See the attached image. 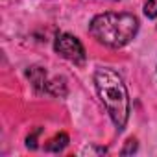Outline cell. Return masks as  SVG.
<instances>
[{
    "mask_svg": "<svg viewBox=\"0 0 157 157\" xmlns=\"http://www.w3.org/2000/svg\"><path fill=\"white\" fill-rule=\"evenodd\" d=\"M89 32L102 44L109 48H122L137 35L139 21L131 13H102L91 21Z\"/></svg>",
    "mask_w": 157,
    "mask_h": 157,
    "instance_id": "2",
    "label": "cell"
},
{
    "mask_svg": "<svg viewBox=\"0 0 157 157\" xmlns=\"http://www.w3.org/2000/svg\"><path fill=\"white\" fill-rule=\"evenodd\" d=\"M94 85L111 120L118 129H124L129 118V96L122 76L113 68L100 67L94 72Z\"/></svg>",
    "mask_w": 157,
    "mask_h": 157,
    "instance_id": "1",
    "label": "cell"
},
{
    "mask_svg": "<svg viewBox=\"0 0 157 157\" xmlns=\"http://www.w3.org/2000/svg\"><path fill=\"white\" fill-rule=\"evenodd\" d=\"M41 133V128H37L32 135H28V139H26V146L28 148H32V150H35L37 148V135Z\"/></svg>",
    "mask_w": 157,
    "mask_h": 157,
    "instance_id": "7",
    "label": "cell"
},
{
    "mask_svg": "<svg viewBox=\"0 0 157 157\" xmlns=\"http://www.w3.org/2000/svg\"><path fill=\"white\" fill-rule=\"evenodd\" d=\"M54 50L74 65H80V67L85 65V48L80 43V39L70 33H65V32L57 33L54 41Z\"/></svg>",
    "mask_w": 157,
    "mask_h": 157,
    "instance_id": "3",
    "label": "cell"
},
{
    "mask_svg": "<svg viewBox=\"0 0 157 157\" xmlns=\"http://www.w3.org/2000/svg\"><path fill=\"white\" fill-rule=\"evenodd\" d=\"M144 15L148 19H155L157 17V0H146V4H144Z\"/></svg>",
    "mask_w": 157,
    "mask_h": 157,
    "instance_id": "6",
    "label": "cell"
},
{
    "mask_svg": "<svg viewBox=\"0 0 157 157\" xmlns=\"http://www.w3.org/2000/svg\"><path fill=\"white\" fill-rule=\"evenodd\" d=\"M26 76L30 78L32 85H33L39 93H48L50 82H48V78H46V70H44V68H41V67H32V68H28Z\"/></svg>",
    "mask_w": 157,
    "mask_h": 157,
    "instance_id": "4",
    "label": "cell"
},
{
    "mask_svg": "<svg viewBox=\"0 0 157 157\" xmlns=\"http://www.w3.org/2000/svg\"><path fill=\"white\" fill-rule=\"evenodd\" d=\"M137 151V140L135 139H129L126 142V146L122 148V155H129V153H135Z\"/></svg>",
    "mask_w": 157,
    "mask_h": 157,
    "instance_id": "8",
    "label": "cell"
},
{
    "mask_svg": "<svg viewBox=\"0 0 157 157\" xmlns=\"http://www.w3.org/2000/svg\"><path fill=\"white\" fill-rule=\"evenodd\" d=\"M83 153H105V148H85Z\"/></svg>",
    "mask_w": 157,
    "mask_h": 157,
    "instance_id": "9",
    "label": "cell"
},
{
    "mask_svg": "<svg viewBox=\"0 0 157 157\" xmlns=\"http://www.w3.org/2000/svg\"><path fill=\"white\" fill-rule=\"evenodd\" d=\"M67 146H68V135H67V133H57L54 139L48 140V144H46L44 148H46V151L59 153V151H63Z\"/></svg>",
    "mask_w": 157,
    "mask_h": 157,
    "instance_id": "5",
    "label": "cell"
}]
</instances>
